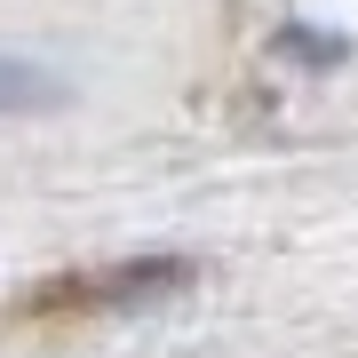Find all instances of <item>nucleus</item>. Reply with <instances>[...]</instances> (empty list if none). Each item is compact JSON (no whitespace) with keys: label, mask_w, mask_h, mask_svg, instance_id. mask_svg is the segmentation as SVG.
Wrapping results in <instances>:
<instances>
[{"label":"nucleus","mask_w":358,"mask_h":358,"mask_svg":"<svg viewBox=\"0 0 358 358\" xmlns=\"http://www.w3.org/2000/svg\"><path fill=\"white\" fill-rule=\"evenodd\" d=\"M199 271L183 255H143V263H96V271H56V279H32L0 319L8 327H80V319H103V310H136V303H159V294L192 287Z\"/></svg>","instance_id":"nucleus-1"},{"label":"nucleus","mask_w":358,"mask_h":358,"mask_svg":"<svg viewBox=\"0 0 358 358\" xmlns=\"http://www.w3.org/2000/svg\"><path fill=\"white\" fill-rule=\"evenodd\" d=\"M56 103H64V80H48L40 64L0 56V120H16V112H56Z\"/></svg>","instance_id":"nucleus-2"}]
</instances>
